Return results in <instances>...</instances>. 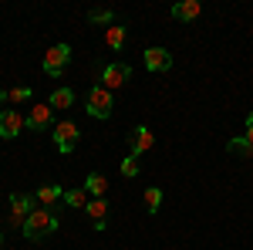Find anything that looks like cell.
I'll return each mask as SVG.
<instances>
[{"mask_svg": "<svg viewBox=\"0 0 253 250\" xmlns=\"http://www.w3.org/2000/svg\"><path fill=\"white\" fill-rule=\"evenodd\" d=\"M54 230H58V213L54 210H34L27 216V223H24V237L27 240H41V237H47Z\"/></svg>", "mask_w": 253, "mask_h": 250, "instance_id": "1", "label": "cell"}, {"mask_svg": "<svg viewBox=\"0 0 253 250\" xmlns=\"http://www.w3.org/2000/svg\"><path fill=\"white\" fill-rule=\"evenodd\" d=\"M112 108H115V101H112V92H108L105 85L88 88V95H84V112H88L91 118H108Z\"/></svg>", "mask_w": 253, "mask_h": 250, "instance_id": "2", "label": "cell"}, {"mask_svg": "<svg viewBox=\"0 0 253 250\" xmlns=\"http://www.w3.org/2000/svg\"><path fill=\"white\" fill-rule=\"evenodd\" d=\"M34 210H38V200H34V196L14 193V196H10V227H20V230H24L27 216H31Z\"/></svg>", "mask_w": 253, "mask_h": 250, "instance_id": "3", "label": "cell"}, {"mask_svg": "<svg viewBox=\"0 0 253 250\" xmlns=\"http://www.w3.org/2000/svg\"><path fill=\"white\" fill-rule=\"evenodd\" d=\"M78 139H81V132H78V125L75 122H58L54 125V146H58V152H75V146H78Z\"/></svg>", "mask_w": 253, "mask_h": 250, "instance_id": "4", "label": "cell"}, {"mask_svg": "<svg viewBox=\"0 0 253 250\" xmlns=\"http://www.w3.org/2000/svg\"><path fill=\"white\" fill-rule=\"evenodd\" d=\"M68 61H71V44H54L47 54H44V71L51 78H58L64 68H68Z\"/></svg>", "mask_w": 253, "mask_h": 250, "instance_id": "5", "label": "cell"}, {"mask_svg": "<svg viewBox=\"0 0 253 250\" xmlns=\"http://www.w3.org/2000/svg\"><path fill=\"white\" fill-rule=\"evenodd\" d=\"M27 125V118L20 115L17 108H3L0 112V139H17Z\"/></svg>", "mask_w": 253, "mask_h": 250, "instance_id": "6", "label": "cell"}, {"mask_svg": "<svg viewBox=\"0 0 253 250\" xmlns=\"http://www.w3.org/2000/svg\"><path fill=\"white\" fill-rule=\"evenodd\" d=\"M128 78H132V68L115 61V64H105V71H101V85H105L108 92H115V88H122Z\"/></svg>", "mask_w": 253, "mask_h": 250, "instance_id": "7", "label": "cell"}, {"mask_svg": "<svg viewBox=\"0 0 253 250\" xmlns=\"http://www.w3.org/2000/svg\"><path fill=\"white\" fill-rule=\"evenodd\" d=\"M152 146H156V135L149 132L145 125H135V129L128 132V149H132V155H145Z\"/></svg>", "mask_w": 253, "mask_h": 250, "instance_id": "8", "label": "cell"}, {"mask_svg": "<svg viewBox=\"0 0 253 250\" xmlns=\"http://www.w3.org/2000/svg\"><path fill=\"white\" fill-rule=\"evenodd\" d=\"M145 68L149 71H169L172 68V54L166 48H149L145 51Z\"/></svg>", "mask_w": 253, "mask_h": 250, "instance_id": "9", "label": "cell"}, {"mask_svg": "<svg viewBox=\"0 0 253 250\" xmlns=\"http://www.w3.org/2000/svg\"><path fill=\"white\" fill-rule=\"evenodd\" d=\"M51 115H54V108H51V105H34V108H31V115H27V129H34V132L47 129V125H51Z\"/></svg>", "mask_w": 253, "mask_h": 250, "instance_id": "10", "label": "cell"}, {"mask_svg": "<svg viewBox=\"0 0 253 250\" xmlns=\"http://www.w3.org/2000/svg\"><path fill=\"white\" fill-rule=\"evenodd\" d=\"M81 190L88 193L91 200H101V196H105V190H108V179H105L101 173H88V176H84V186H81Z\"/></svg>", "mask_w": 253, "mask_h": 250, "instance_id": "11", "label": "cell"}, {"mask_svg": "<svg viewBox=\"0 0 253 250\" xmlns=\"http://www.w3.org/2000/svg\"><path fill=\"white\" fill-rule=\"evenodd\" d=\"M199 10H203L199 0H179V3L172 7V17L175 20H196V17H199Z\"/></svg>", "mask_w": 253, "mask_h": 250, "instance_id": "12", "label": "cell"}, {"mask_svg": "<svg viewBox=\"0 0 253 250\" xmlns=\"http://www.w3.org/2000/svg\"><path fill=\"white\" fill-rule=\"evenodd\" d=\"M125 41H128V31H125L122 24H112V27L105 31V44H108L112 51H122V48H125Z\"/></svg>", "mask_w": 253, "mask_h": 250, "instance_id": "13", "label": "cell"}, {"mask_svg": "<svg viewBox=\"0 0 253 250\" xmlns=\"http://www.w3.org/2000/svg\"><path fill=\"white\" fill-rule=\"evenodd\" d=\"M58 200H64V190L54 186V183H47V186H41V190H38V203H44V210H51Z\"/></svg>", "mask_w": 253, "mask_h": 250, "instance_id": "14", "label": "cell"}, {"mask_svg": "<svg viewBox=\"0 0 253 250\" xmlns=\"http://www.w3.org/2000/svg\"><path fill=\"white\" fill-rule=\"evenodd\" d=\"M84 213L95 220V230H105V213H108V203H105V196H101V200H91V203L84 206Z\"/></svg>", "mask_w": 253, "mask_h": 250, "instance_id": "15", "label": "cell"}, {"mask_svg": "<svg viewBox=\"0 0 253 250\" xmlns=\"http://www.w3.org/2000/svg\"><path fill=\"white\" fill-rule=\"evenodd\" d=\"M47 105H51V108H71V105H75V92H71V88H58V92H51Z\"/></svg>", "mask_w": 253, "mask_h": 250, "instance_id": "16", "label": "cell"}, {"mask_svg": "<svg viewBox=\"0 0 253 250\" xmlns=\"http://www.w3.org/2000/svg\"><path fill=\"white\" fill-rule=\"evenodd\" d=\"M226 149H230V152H236V155H243V159H253V146L247 142V135L230 139V142H226Z\"/></svg>", "mask_w": 253, "mask_h": 250, "instance_id": "17", "label": "cell"}, {"mask_svg": "<svg viewBox=\"0 0 253 250\" xmlns=\"http://www.w3.org/2000/svg\"><path fill=\"white\" fill-rule=\"evenodd\" d=\"M64 203L75 206V210H84L88 206V193L84 190H64Z\"/></svg>", "mask_w": 253, "mask_h": 250, "instance_id": "18", "label": "cell"}, {"mask_svg": "<svg viewBox=\"0 0 253 250\" xmlns=\"http://www.w3.org/2000/svg\"><path fill=\"white\" fill-rule=\"evenodd\" d=\"M159 206H162V190H159V186H149V190H145V210L156 213Z\"/></svg>", "mask_w": 253, "mask_h": 250, "instance_id": "19", "label": "cell"}, {"mask_svg": "<svg viewBox=\"0 0 253 250\" xmlns=\"http://www.w3.org/2000/svg\"><path fill=\"white\" fill-rule=\"evenodd\" d=\"M122 176H125V179H135L138 176V155H125V159H122Z\"/></svg>", "mask_w": 253, "mask_h": 250, "instance_id": "20", "label": "cell"}, {"mask_svg": "<svg viewBox=\"0 0 253 250\" xmlns=\"http://www.w3.org/2000/svg\"><path fill=\"white\" fill-rule=\"evenodd\" d=\"M7 101H10V105L31 101V88H27V85H20V88H10V92H7Z\"/></svg>", "mask_w": 253, "mask_h": 250, "instance_id": "21", "label": "cell"}, {"mask_svg": "<svg viewBox=\"0 0 253 250\" xmlns=\"http://www.w3.org/2000/svg\"><path fill=\"white\" fill-rule=\"evenodd\" d=\"M88 20H91V24H108V27L115 24L112 10H105V7H101V10H91V14H88Z\"/></svg>", "mask_w": 253, "mask_h": 250, "instance_id": "22", "label": "cell"}, {"mask_svg": "<svg viewBox=\"0 0 253 250\" xmlns=\"http://www.w3.org/2000/svg\"><path fill=\"white\" fill-rule=\"evenodd\" d=\"M247 142H250V146H253V112H250V115H247Z\"/></svg>", "mask_w": 253, "mask_h": 250, "instance_id": "23", "label": "cell"}, {"mask_svg": "<svg viewBox=\"0 0 253 250\" xmlns=\"http://www.w3.org/2000/svg\"><path fill=\"white\" fill-rule=\"evenodd\" d=\"M3 101H7V92H3V88H0V105H3Z\"/></svg>", "mask_w": 253, "mask_h": 250, "instance_id": "24", "label": "cell"}, {"mask_svg": "<svg viewBox=\"0 0 253 250\" xmlns=\"http://www.w3.org/2000/svg\"><path fill=\"white\" fill-rule=\"evenodd\" d=\"M0 247H3V233H0Z\"/></svg>", "mask_w": 253, "mask_h": 250, "instance_id": "25", "label": "cell"}]
</instances>
